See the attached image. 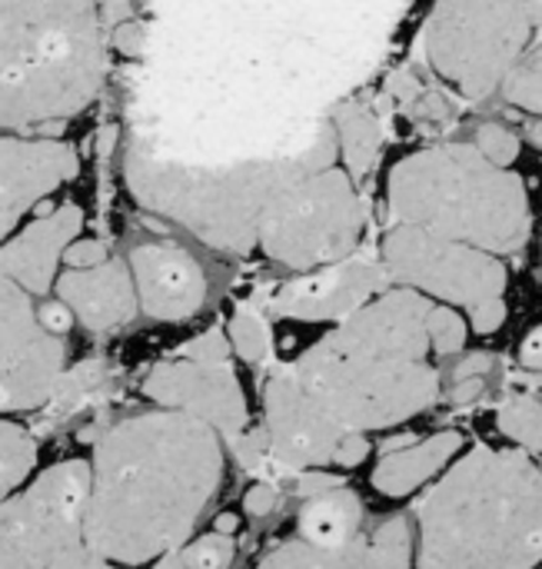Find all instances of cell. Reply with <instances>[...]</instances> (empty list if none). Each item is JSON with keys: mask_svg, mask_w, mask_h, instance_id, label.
Instances as JSON below:
<instances>
[{"mask_svg": "<svg viewBox=\"0 0 542 569\" xmlns=\"http://www.w3.org/2000/svg\"><path fill=\"white\" fill-rule=\"evenodd\" d=\"M223 480V437L183 413L153 410L110 427L90 460L83 537L107 563H157L183 547Z\"/></svg>", "mask_w": 542, "mask_h": 569, "instance_id": "cell-1", "label": "cell"}, {"mask_svg": "<svg viewBox=\"0 0 542 569\" xmlns=\"http://www.w3.org/2000/svg\"><path fill=\"white\" fill-rule=\"evenodd\" d=\"M426 293L413 287L370 297L290 370L343 430L397 427L440 397V373L426 363Z\"/></svg>", "mask_w": 542, "mask_h": 569, "instance_id": "cell-2", "label": "cell"}, {"mask_svg": "<svg viewBox=\"0 0 542 569\" xmlns=\"http://www.w3.org/2000/svg\"><path fill=\"white\" fill-rule=\"evenodd\" d=\"M542 560V470L523 450L476 447L420 503V567Z\"/></svg>", "mask_w": 542, "mask_h": 569, "instance_id": "cell-3", "label": "cell"}, {"mask_svg": "<svg viewBox=\"0 0 542 569\" xmlns=\"http://www.w3.org/2000/svg\"><path fill=\"white\" fill-rule=\"evenodd\" d=\"M107 80L97 0H0V130L60 127Z\"/></svg>", "mask_w": 542, "mask_h": 569, "instance_id": "cell-4", "label": "cell"}, {"mask_svg": "<svg viewBox=\"0 0 542 569\" xmlns=\"http://www.w3.org/2000/svg\"><path fill=\"white\" fill-rule=\"evenodd\" d=\"M397 223H413L490 253H516L530 237L526 183L476 147L450 143L410 153L387 183Z\"/></svg>", "mask_w": 542, "mask_h": 569, "instance_id": "cell-5", "label": "cell"}, {"mask_svg": "<svg viewBox=\"0 0 542 569\" xmlns=\"http://www.w3.org/2000/svg\"><path fill=\"white\" fill-rule=\"evenodd\" d=\"M337 150H340L337 130L333 123H323L310 150L277 167H250V170L193 177L190 170L160 167L140 150H130L127 173H130L137 197L147 207L180 217L190 230H197L203 240L217 247H230L243 253L250 243H257V223L270 197L287 180L337 163Z\"/></svg>", "mask_w": 542, "mask_h": 569, "instance_id": "cell-6", "label": "cell"}, {"mask_svg": "<svg viewBox=\"0 0 542 569\" xmlns=\"http://www.w3.org/2000/svg\"><path fill=\"white\" fill-rule=\"evenodd\" d=\"M542 0H436L426 23V60L463 97H490L523 57Z\"/></svg>", "mask_w": 542, "mask_h": 569, "instance_id": "cell-7", "label": "cell"}, {"mask_svg": "<svg viewBox=\"0 0 542 569\" xmlns=\"http://www.w3.org/2000/svg\"><path fill=\"white\" fill-rule=\"evenodd\" d=\"M353 183L333 163L287 180L257 223L260 250L290 270H313L353 253L363 233V203Z\"/></svg>", "mask_w": 542, "mask_h": 569, "instance_id": "cell-8", "label": "cell"}, {"mask_svg": "<svg viewBox=\"0 0 542 569\" xmlns=\"http://www.w3.org/2000/svg\"><path fill=\"white\" fill-rule=\"evenodd\" d=\"M90 463L63 460L0 500V569L100 567L83 523Z\"/></svg>", "mask_w": 542, "mask_h": 569, "instance_id": "cell-9", "label": "cell"}, {"mask_svg": "<svg viewBox=\"0 0 542 569\" xmlns=\"http://www.w3.org/2000/svg\"><path fill=\"white\" fill-rule=\"evenodd\" d=\"M383 270L400 287H413L426 297L460 307L503 297L510 280L496 253L413 223H397L383 237Z\"/></svg>", "mask_w": 542, "mask_h": 569, "instance_id": "cell-10", "label": "cell"}, {"mask_svg": "<svg viewBox=\"0 0 542 569\" xmlns=\"http://www.w3.org/2000/svg\"><path fill=\"white\" fill-rule=\"evenodd\" d=\"M63 370V337L43 327L33 297L0 273V417L47 407Z\"/></svg>", "mask_w": 542, "mask_h": 569, "instance_id": "cell-11", "label": "cell"}, {"mask_svg": "<svg viewBox=\"0 0 542 569\" xmlns=\"http://www.w3.org/2000/svg\"><path fill=\"white\" fill-rule=\"evenodd\" d=\"M143 397L167 410H183L210 423L223 440L247 430V397L230 370V363H200V360H170L157 363L143 380Z\"/></svg>", "mask_w": 542, "mask_h": 569, "instance_id": "cell-12", "label": "cell"}, {"mask_svg": "<svg viewBox=\"0 0 542 569\" xmlns=\"http://www.w3.org/2000/svg\"><path fill=\"white\" fill-rule=\"evenodd\" d=\"M77 170L80 157L70 143L57 137H23L20 130H0V243L33 207L70 183Z\"/></svg>", "mask_w": 542, "mask_h": 569, "instance_id": "cell-13", "label": "cell"}, {"mask_svg": "<svg viewBox=\"0 0 542 569\" xmlns=\"http://www.w3.org/2000/svg\"><path fill=\"white\" fill-rule=\"evenodd\" d=\"M263 403H267L263 430L270 437V450L290 473L330 463L347 430L320 410V403L300 387L290 367L270 377Z\"/></svg>", "mask_w": 542, "mask_h": 569, "instance_id": "cell-14", "label": "cell"}, {"mask_svg": "<svg viewBox=\"0 0 542 569\" xmlns=\"http://www.w3.org/2000/svg\"><path fill=\"white\" fill-rule=\"evenodd\" d=\"M387 280L383 263L370 257L347 253L333 263L313 267L307 277H297L280 287L273 310L290 320H343L360 310Z\"/></svg>", "mask_w": 542, "mask_h": 569, "instance_id": "cell-15", "label": "cell"}, {"mask_svg": "<svg viewBox=\"0 0 542 569\" xmlns=\"http://www.w3.org/2000/svg\"><path fill=\"white\" fill-rule=\"evenodd\" d=\"M137 303L147 317L180 323L207 303V273L200 260L177 243H140L130 250Z\"/></svg>", "mask_w": 542, "mask_h": 569, "instance_id": "cell-16", "label": "cell"}, {"mask_svg": "<svg viewBox=\"0 0 542 569\" xmlns=\"http://www.w3.org/2000/svg\"><path fill=\"white\" fill-rule=\"evenodd\" d=\"M83 230V210L77 203H60L40 213L23 230L0 243V273L23 287L30 297H47L63 263V250Z\"/></svg>", "mask_w": 542, "mask_h": 569, "instance_id": "cell-17", "label": "cell"}, {"mask_svg": "<svg viewBox=\"0 0 542 569\" xmlns=\"http://www.w3.org/2000/svg\"><path fill=\"white\" fill-rule=\"evenodd\" d=\"M53 293L70 307L73 320L97 333L130 323L140 310L130 267L110 257L97 267H67L57 273Z\"/></svg>", "mask_w": 542, "mask_h": 569, "instance_id": "cell-18", "label": "cell"}, {"mask_svg": "<svg viewBox=\"0 0 542 569\" xmlns=\"http://www.w3.org/2000/svg\"><path fill=\"white\" fill-rule=\"evenodd\" d=\"M463 450V437L456 430L436 433L423 443H410L400 450L383 453L380 467L373 470V487L383 497H406L433 480L456 453Z\"/></svg>", "mask_w": 542, "mask_h": 569, "instance_id": "cell-19", "label": "cell"}, {"mask_svg": "<svg viewBox=\"0 0 542 569\" xmlns=\"http://www.w3.org/2000/svg\"><path fill=\"white\" fill-rule=\"evenodd\" d=\"M363 533V503L343 483L307 497L300 510V540L317 543L323 550H340Z\"/></svg>", "mask_w": 542, "mask_h": 569, "instance_id": "cell-20", "label": "cell"}, {"mask_svg": "<svg viewBox=\"0 0 542 569\" xmlns=\"http://www.w3.org/2000/svg\"><path fill=\"white\" fill-rule=\"evenodd\" d=\"M330 123L337 130L347 173L353 180L367 177L370 167L377 163L380 147H383V120H380V113L373 107L360 103V100H350V103H340L337 107V113H333Z\"/></svg>", "mask_w": 542, "mask_h": 569, "instance_id": "cell-21", "label": "cell"}, {"mask_svg": "<svg viewBox=\"0 0 542 569\" xmlns=\"http://www.w3.org/2000/svg\"><path fill=\"white\" fill-rule=\"evenodd\" d=\"M37 467V440L17 427L13 420L0 417V500L20 490Z\"/></svg>", "mask_w": 542, "mask_h": 569, "instance_id": "cell-22", "label": "cell"}, {"mask_svg": "<svg viewBox=\"0 0 542 569\" xmlns=\"http://www.w3.org/2000/svg\"><path fill=\"white\" fill-rule=\"evenodd\" d=\"M103 380H107V367L100 360H83V363L60 373L47 407L57 413H77L103 387Z\"/></svg>", "mask_w": 542, "mask_h": 569, "instance_id": "cell-23", "label": "cell"}, {"mask_svg": "<svg viewBox=\"0 0 542 569\" xmlns=\"http://www.w3.org/2000/svg\"><path fill=\"white\" fill-rule=\"evenodd\" d=\"M237 557V547H233V537L230 533H207L193 543H183L177 550H170L167 557H160L157 563L160 567H190V569H220L230 567Z\"/></svg>", "mask_w": 542, "mask_h": 569, "instance_id": "cell-24", "label": "cell"}, {"mask_svg": "<svg viewBox=\"0 0 542 569\" xmlns=\"http://www.w3.org/2000/svg\"><path fill=\"white\" fill-rule=\"evenodd\" d=\"M500 430L523 450L542 453V403L533 397H513L500 407Z\"/></svg>", "mask_w": 542, "mask_h": 569, "instance_id": "cell-25", "label": "cell"}, {"mask_svg": "<svg viewBox=\"0 0 542 569\" xmlns=\"http://www.w3.org/2000/svg\"><path fill=\"white\" fill-rule=\"evenodd\" d=\"M503 97L513 103V107H520V110H530V113H536L542 117V50H536L533 57H520L510 70H506V77H503Z\"/></svg>", "mask_w": 542, "mask_h": 569, "instance_id": "cell-26", "label": "cell"}, {"mask_svg": "<svg viewBox=\"0 0 542 569\" xmlns=\"http://www.w3.org/2000/svg\"><path fill=\"white\" fill-rule=\"evenodd\" d=\"M227 443H230L233 460H237L243 470H250V473H257V477H263V480H273V477H280V473H290V470L273 457L267 430H250V427H247V430H240L237 437H230Z\"/></svg>", "mask_w": 542, "mask_h": 569, "instance_id": "cell-27", "label": "cell"}, {"mask_svg": "<svg viewBox=\"0 0 542 569\" xmlns=\"http://www.w3.org/2000/svg\"><path fill=\"white\" fill-rule=\"evenodd\" d=\"M367 540H370L373 567H410L413 563V533H410V523L403 517L387 520Z\"/></svg>", "mask_w": 542, "mask_h": 569, "instance_id": "cell-28", "label": "cell"}, {"mask_svg": "<svg viewBox=\"0 0 542 569\" xmlns=\"http://www.w3.org/2000/svg\"><path fill=\"white\" fill-rule=\"evenodd\" d=\"M230 347L240 360L247 363H260L267 353H270V327L260 313H250V310H240L233 320H230Z\"/></svg>", "mask_w": 542, "mask_h": 569, "instance_id": "cell-29", "label": "cell"}, {"mask_svg": "<svg viewBox=\"0 0 542 569\" xmlns=\"http://www.w3.org/2000/svg\"><path fill=\"white\" fill-rule=\"evenodd\" d=\"M426 333H430V350L440 357H453L466 343V323L453 307H433L426 310Z\"/></svg>", "mask_w": 542, "mask_h": 569, "instance_id": "cell-30", "label": "cell"}, {"mask_svg": "<svg viewBox=\"0 0 542 569\" xmlns=\"http://www.w3.org/2000/svg\"><path fill=\"white\" fill-rule=\"evenodd\" d=\"M490 163H496V167H510L516 157H520V137L516 133H510L506 127H500V123H483L480 130H476V143H473Z\"/></svg>", "mask_w": 542, "mask_h": 569, "instance_id": "cell-31", "label": "cell"}, {"mask_svg": "<svg viewBox=\"0 0 542 569\" xmlns=\"http://www.w3.org/2000/svg\"><path fill=\"white\" fill-rule=\"evenodd\" d=\"M180 357L200 360V363H230V337L220 327H213L203 337H197L193 343H187L180 350Z\"/></svg>", "mask_w": 542, "mask_h": 569, "instance_id": "cell-32", "label": "cell"}, {"mask_svg": "<svg viewBox=\"0 0 542 569\" xmlns=\"http://www.w3.org/2000/svg\"><path fill=\"white\" fill-rule=\"evenodd\" d=\"M367 457H370V440H367L360 430H347V433L340 437V443H337L330 463H337V467H343V470H353V467H360Z\"/></svg>", "mask_w": 542, "mask_h": 569, "instance_id": "cell-33", "label": "cell"}, {"mask_svg": "<svg viewBox=\"0 0 542 569\" xmlns=\"http://www.w3.org/2000/svg\"><path fill=\"white\" fill-rule=\"evenodd\" d=\"M107 260V243L103 240H80L73 237L63 250V263L67 267H97Z\"/></svg>", "mask_w": 542, "mask_h": 569, "instance_id": "cell-34", "label": "cell"}, {"mask_svg": "<svg viewBox=\"0 0 542 569\" xmlns=\"http://www.w3.org/2000/svg\"><path fill=\"white\" fill-rule=\"evenodd\" d=\"M470 310H473L470 320H473V330H476V333H493V330H500L503 320H506V303H503V297L480 300V303H473Z\"/></svg>", "mask_w": 542, "mask_h": 569, "instance_id": "cell-35", "label": "cell"}, {"mask_svg": "<svg viewBox=\"0 0 542 569\" xmlns=\"http://www.w3.org/2000/svg\"><path fill=\"white\" fill-rule=\"evenodd\" d=\"M110 40L123 57H143V50H147V30H143V23H133V20H120L113 27Z\"/></svg>", "mask_w": 542, "mask_h": 569, "instance_id": "cell-36", "label": "cell"}, {"mask_svg": "<svg viewBox=\"0 0 542 569\" xmlns=\"http://www.w3.org/2000/svg\"><path fill=\"white\" fill-rule=\"evenodd\" d=\"M273 507H277V483L273 480H257L250 490H247V497H243V510L250 513V517H270L273 513Z\"/></svg>", "mask_w": 542, "mask_h": 569, "instance_id": "cell-37", "label": "cell"}, {"mask_svg": "<svg viewBox=\"0 0 542 569\" xmlns=\"http://www.w3.org/2000/svg\"><path fill=\"white\" fill-rule=\"evenodd\" d=\"M423 90H426V87H423L410 70H397V73H390V80H387V97H390V100H397L403 110H406V107H410Z\"/></svg>", "mask_w": 542, "mask_h": 569, "instance_id": "cell-38", "label": "cell"}, {"mask_svg": "<svg viewBox=\"0 0 542 569\" xmlns=\"http://www.w3.org/2000/svg\"><path fill=\"white\" fill-rule=\"evenodd\" d=\"M406 110H410L413 117H423V120H446V117L453 113L450 100H446L443 93H436V90H423Z\"/></svg>", "mask_w": 542, "mask_h": 569, "instance_id": "cell-39", "label": "cell"}, {"mask_svg": "<svg viewBox=\"0 0 542 569\" xmlns=\"http://www.w3.org/2000/svg\"><path fill=\"white\" fill-rule=\"evenodd\" d=\"M340 483H343L340 477H333V473H317V467H310V470H300V477H297V493L307 500V497H317V493L333 490V487H340Z\"/></svg>", "mask_w": 542, "mask_h": 569, "instance_id": "cell-40", "label": "cell"}, {"mask_svg": "<svg viewBox=\"0 0 542 569\" xmlns=\"http://www.w3.org/2000/svg\"><path fill=\"white\" fill-rule=\"evenodd\" d=\"M37 313H40V320H43V327L50 330V333H67L70 327H73V313H70V307L63 303V300H53V303H43V307H37Z\"/></svg>", "mask_w": 542, "mask_h": 569, "instance_id": "cell-41", "label": "cell"}, {"mask_svg": "<svg viewBox=\"0 0 542 569\" xmlns=\"http://www.w3.org/2000/svg\"><path fill=\"white\" fill-rule=\"evenodd\" d=\"M483 390H486V377H460V380H453L450 403H456V407L473 403V400L483 397Z\"/></svg>", "mask_w": 542, "mask_h": 569, "instance_id": "cell-42", "label": "cell"}, {"mask_svg": "<svg viewBox=\"0 0 542 569\" xmlns=\"http://www.w3.org/2000/svg\"><path fill=\"white\" fill-rule=\"evenodd\" d=\"M493 367H496V360L490 353H473V357L460 360V367L453 370V380H460V377H490Z\"/></svg>", "mask_w": 542, "mask_h": 569, "instance_id": "cell-43", "label": "cell"}, {"mask_svg": "<svg viewBox=\"0 0 542 569\" xmlns=\"http://www.w3.org/2000/svg\"><path fill=\"white\" fill-rule=\"evenodd\" d=\"M520 363H523L526 370H533V373H542V327H536V330L523 340V347H520Z\"/></svg>", "mask_w": 542, "mask_h": 569, "instance_id": "cell-44", "label": "cell"}, {"mask_svg": "<svg viewBox=\"0 0 542 569\" xmlns=\"http://www.w3.org/2000/svg\"><path fill=\"white\" fill-rule=\"evenodd\" d=\"M237 527H240V520H237L233 513H220L213 530H220V533H230V537H233V533H237Z\"/></svg>", "mask_w": 542, "mask_h": 569, "instance_id": "cell-45", "label": "cell"}, {"mask_svg": "<svg viewBox=\"0 0 542 569\" xmlns=\"http://www.w3.org/2000/svg\"><path fill=\"white\" fill-rule=\"evenodd\" d=\"M530 140H533L536 147H542V120L540 123H530Z\"/></svg>", "mask_w": 542, "mask_h": 569, "instance_id": "cell-46", "label": "cell"}]
</instances>
